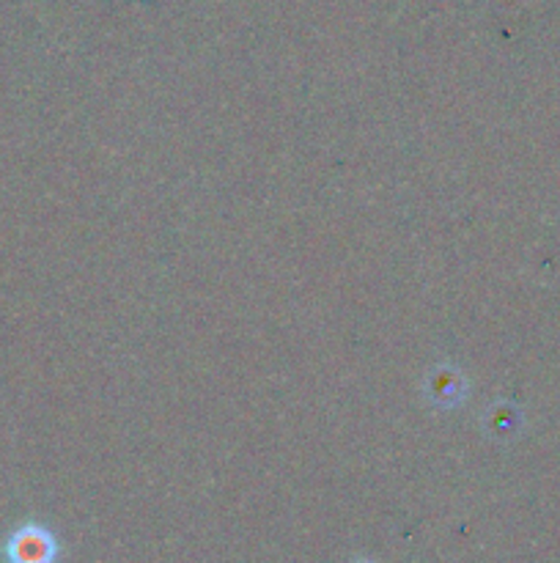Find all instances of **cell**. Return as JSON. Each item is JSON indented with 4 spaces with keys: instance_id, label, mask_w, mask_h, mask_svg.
Wrapping results in <instances>:
<instances>
[{
    "instance_id": "cell-1",
    "label": "cell",
    "mask_w": 560,
    "mask_h": 563,
    "mask_svg": "<svg viewBox=\"0 0 560 563\" xmlns=\"http://www.w3.org/2000/svg\"><path fill=\"white\" fill-rule=\"evenodd\" d=\"M11 563H53L55 561V542L47 531L42 528H22L9 539Z\"/></svg>"
}]
</instances>
